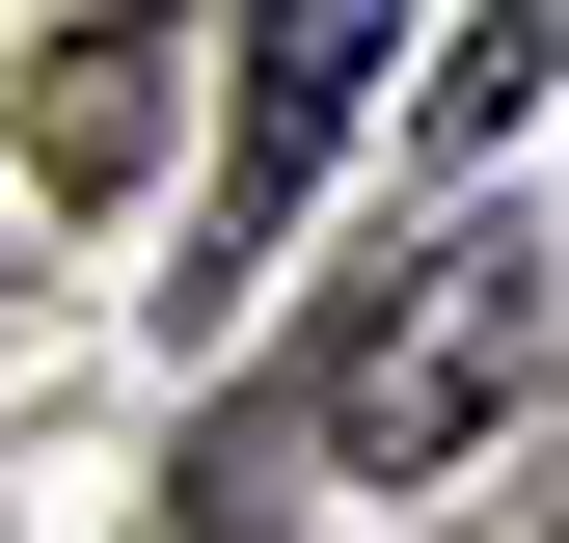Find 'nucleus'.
Instances as JSON below:
<instances>
[{
	"label": "nucleus",
	"mask_w": 569,
	"mask_h": 543,
	"mask_svg": "<svg viewBox=\"0 0 569 543\" xmlns=\"http://www.w3.org/2000/svg\"><path fill=\"white\" fill-rule=\"evenodd\" d=\"M516 354H542V245H516V218H435V245H407V299L326 354V462H352V490L461 462L488 407H516Z\"/></svg>",
	"instance_id": "nucleus-1"
},
{
	"label": "nucleus",
	"mask_w": 569,
	"mask_h": 543,
	"mask_svg": "<svg viewBox=\"0 0 569 543\" xmlns=\"http://www.w3.org/2000/svg\"><path fill=\"white\" fill-rule=\"evenodd\" d=\"M380 55H407L380 0H244V82H218V272L299 218V190H326V136L380 109Z\"/></svg>",
	"instance_id": "nucleus-2"
},
{
	"label": "nucleus",
	"mask_w": 569,
	"mask_h": 543,
	"mask_svg": "<svg viewBox=\"0 0 569 543\" xmlns=\"http://www.w3.org/2000/svg\"><path fill=\"white\" fill-rule=\"evenodd\" d=\"M542 55H569V28H542V0H488V28L435 55V136H488V109H516V82H542Z\"/></svg>",
	"instance_id": "nucleus-3"
}]
</instances>
